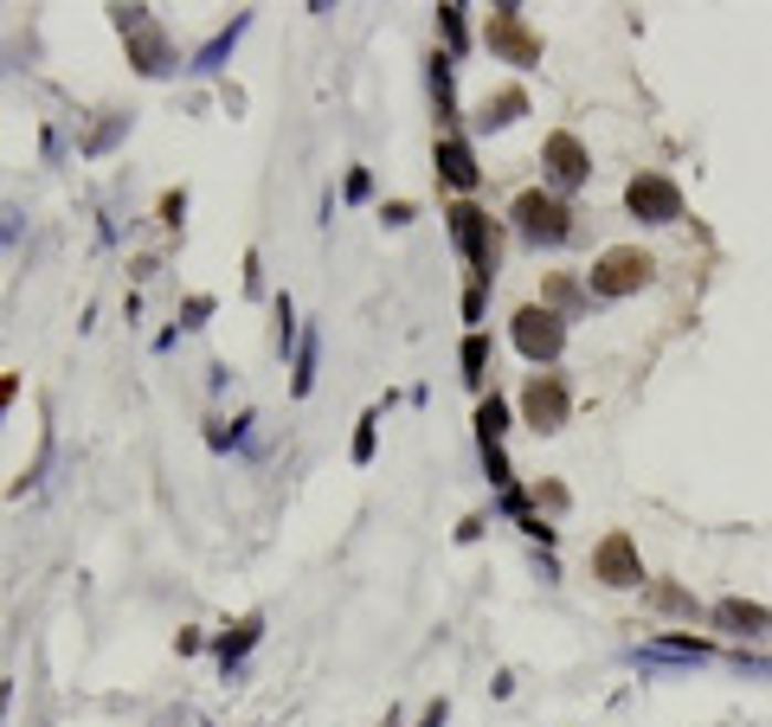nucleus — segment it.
<instances>
[{
  "label": "nucleus",
  "instance_id": "nucleus-1",
  "mask_svg": "<svg viewBox=\"0 0 772 727\" xmlns=\"http://www.w3.org/2000/svg\"><path fill=\"white\" fill-rule=\"evenodd\" d=\"M509 220H515V238H521V245H567V238H573V213H567V200L548 193V188L515 193Z\"/></svg>",
  "mask_w": 772,
  "mask_h": 727
},
{
  "label": "nucleus",
  "instance_id": "nucleus-2",
  "mask_svg": "<svg viewBox=\"0 0 772 727\" xmlns=\"http://www.w3.org/2000/svg\"><path fill=\"white\" fill-rule=\"evenodd\" d=\"M651 277H657V258H651L644 245H612V252H599V258H592L586 290H592V297H637Z\"/></svg>",
  "mask_w": 772,
  "mask_h": 727
},
{
  "label": "nucleus",
  "instance_id": "nucleus-3",
  "mask_svg": "<svg viewBox=\"0 0 772 727\" xmlns=\"http://www.w3.org/2000/svg\"><path fill=\"white\" fill-rule=\"evenodd\" d=\"M444 220H451L457 252L470 258V290H489V277H496V226H489V213H483L477 200H457Z\"/></svg>",
  "mask_w": 772,
  "mask_h": 727
},
{
  "label": "nucleus",
  "instance_id": "nucleus-4",
  "mask_svg": "<svg viewBox=\"0 0 772 727\" xmlns=\"http://www.w3.org/2000/svg\"><path fill=\"white\" fill-rule=\"evenodd\" d=\"M116 26H123V39H129V65L142 77H168L181 58H175V45H168V33L148 20V7H110Z\"/></svg>",
  "mask_w": 772,
  "mask_h": 727
},
{
  "label": "nucleus",
  "instance_id": "nucleus-5",
  "mask_svg": "<svg viewBox=\"0 0 772 727\" xmlns=\"http://www.w3.org/2000/svg\"><path fill=\"white\" fill-rule=\"evenodd\" d=\"M509 335H515V348H521L535 367H553V361H560V348H567V316L548 309V303H521V309H515V322H509Z\"/></svg>",
  "mask_w": 772,
  "mask_h": 727
},
{
  "label": "nucleus",
  "instance_id": "nucleus-6",
  "mask_svg": "<svg viewBox=\"0 0 772 727\" xmlns=\"http://www.w3.org/2000/svg\"><path fill=\"white\" fill-rule=\"evenodd\" d=\"M483 45L503 58V65H541V33L521 20V7H489V26H483Z\"/></svg>",
  "mask_w": 772,
  "mask_h": 727
},
{
  "label": "nucleus",
  "instance_id": "nucleus-7",
  "mask_svg": "<svg viewBox=\"0 0 772 727\" xmlns=\"http://www.w3.org/2000/svg\"><path fill=\"white\" fill-rule=\"evenodd\" d=\"M625 206H631V220H644V226H676L683 220V188L669 174H657V168H644L625 188Z\"/></svg>",
  "mask_w": 772,
  "mask_h": 727
},
{
  "label": "nucleus",
  "instance_id": "nucleus-8",
  "mask_svg": "<svg viewBox=\"0 0 772 727\" xmlns=\"http://www.w3.org/2000/svg\"><path fill=\"white\" fill-rule=\"evenodd\" d=\"M521 419H528V431L553 438L560 425L573 419V393H567V381H560V374H535V381L521 386Z\"/></svg>",
  "mask_w": 772,
  "mask_h": 727
},
{
  "label": "nucleus",
  "instance_id": "nucleus-9",
  "mask_svg": "<svg viewBox=\"0 0 772 727\" xmlns=\"http://www.w3.org/2000/svg\"><path fill=\"white\" fill-rule=\"evenodd\" d=\"M592 579L599 586H618V592H631V586H644V560H637V541L625 535V528H612V535L592 547Z\"/></svg>",
  "mask_w": 772,
  "mask_h": 727
},
{
  "label": "nucleus",
  "instance_id": "nucleus-10",
  "mask_svg": "<svg viewBox=\"0 0 772 727\" xmlns=\"http://www.w3.org/2000/svg\"><path fill=\"white\" fill-rule=\"evenodd\" d=\"M541 168H548V181L560 193H573V188H586L592 181V154H586V142H580L573 129H553L548 142H541Z\"/></svg>",
  "mask_w": 772,
  "mask_h": 727
},
{
  "label": "nucleus",
  "instance_id": "nucleus-11",
  "mask_svg": "<svg viewBox=\"0 0 772 727\" xmlns=\"http://www.w3.org/2000/svg\"><path fill=\"white\" fill-rule=\"evenodd\" d=\"M708 624H715V631H728V638H766L772 631V612L766 606H760V599H715V606H708Z\"/></svg>",
  "mask_w": 772,
  "mask_h": 727
},
{
  "label": "nucleus",
  "instance_id": "nucleus-12",
  "mask_svg": "<svg viewBox=\"0 0 772 727\" xmlns=\"http://www.w3.org/2000/svg\"><path fill=\"white\" fill-rule=\"evenodd\" d=\"M257 638H264V618H239V624H232V631H220V638H213V656H220V670H225V683H232V676H239V663H245V656L257 651Z\"/></svg>",
  "mask_w": 772,
  "mask_h": 727
},
{
  "label": "nucleus",
  "instance_id": "nucleus-13",
  "mask_svg": "<svg viewBox=\"0 0 772 727\" xmlns=\"http://www.w3.org/2000/svg\"><path fill=\"white\" fill-rule=\"evenodd\" d=\"M438 174H444V188H457V193H470L483 181V168H477V154H470L464 136H444L438 142Z\"/></svg>",
  "mask_w": 772,
  "mask_h": 727
},
{
  "label": "nucleus",
  "instance_id": "nucleus-14",
  "mask_svg": "<svg viewBox=\"0 0 772 727\" xmlns=\"http://www.w3.org/2000/svg\"><path fill=\"white\" fill-rule=\"evenodd\" d=\"M644 606L663 612V618H689V624L701 618L696 592H689V586H676V579H644Z\"/></svg>",
  "mask_w": 772,
  "mask_h": 727
},
{
  "label": "nucleus",
  "instance_id": "nucleus-15",
  "mask_svg": "<svg viewBox=\"0 0 772 727\" xmlns=\"http://www.w3.org/2000/svg\"><path fill=\"white\" fill-rule=\"evenodd\" d=\"M715 644L708 638H689V631H676V638H657V644H644L637 663H708Z\"/></svg>",
  "mask_w": 772,
  "mask_h": 727
},
{
  "label": "nucleus",
  "instance_id": "nucleus-16",
  "mask_svg": "<svg viewBox=\"0 0 772 727\" xmlns=\"http://www.w3.org/2000/svg\"><path fill=\"white\" fill-rule=\"evenodd\" d=\"M245 26H252V13H232V26H220V33L207 39V45L193 52V65H187V72H220L225 58H232V45L245 39Z\"/></svg>",
  "mask_w": 772,
  "mask_h": 727
},
{
  "label": "nucleus",
  "instance_id": "nucleus-17",
  "mask_svg": "<svg viewBox=\"0 0 772 727\" xmlns=\"http://www.w3.org/2000/svg\"><path fill=\"white\" fill-rule=\"evenodd\" d=\"M521 116H528V90H521V84H509V90H496V97H483L477 129H509V122H521Z\"/></svg>",
  "mask_w": 772,
  "mask_h": 727
},
{
  "label": "nucleus",
  "instance_id": "nucleus-18",
  "mask_svg": "<svg viewBox=\"0 0 772 727\" xmlns=\"http://www.w3.org/2000/svg\"><path fill=\"white\" fill-rule=\"evenodd\" d=\"M316 348H322V335L316 329H303V342H296V354H290V393L296 399H309V386H316Z\"/></svg>",
  "mask_w": 772,
  "mask_h": 727
},
{
  "label": "nucleus",
  "instance_id": "nucleus-19",
  "mask_svg": "<svg viewBox=\"0 0 772 727\" xmlns=\"http://www.w3.org/2000/svg\"><path fill=\"white\" fill-rule=\"evenodd\" d=\"M451 52H432V97H438V122H457V84H451Z\"/></svg>",
  "mask_w": 772,
  "mask_h": 727
},
{
  "label": "nucleus",
  "instance_id": "nucleus-20",
  "mask_svg": "<svg viewBox=\"0 0 772 727\" xmlns=\"http://www.w3.org/2000/svg\"><path fill=\"white\" fill-rule=\"evenodd\" d=\"M470 7H457V0H444L438 7V33H444V52L457 58V52H470V20H464Z\"/></svg>",
  "mask_w": 772,
  "mask_h": 727
},
{
  "label": "nucleus",
  "instance_id": "nucleus-21",
  "mask_svg": "<svg viewBox=\"0 0 772 727\" xmlns=\"http://www.w3.org/2000/svg\"><path fill=\"white\" fill-rule=\"evenodd\" d=\"M503 431H509V406L489 393V399L477 406V445H503Z\"/></svg>",
  "mask_w": 772,
  "mask_h": 727
},
{
  "label": "nucleus",
  "instance_id": "nucleus-22",
  "mask_svg": "<svg viewBox=\"0 0 772 727\" xmlns=\"http://www.w3.org/2000/svg\"><path fill=\"white\" fill-rule=\"evenodd\" d=\"M457 361H464V381L483 386V374H489V335H483V329H470V335H464V354H457Z\"/></svg>",
  "mask_w": 772,
  "mask_h": 727
},
{
  "label": "nucleus",
  "instance_id": "nucleus-23",
  "mask_svg": "<svg viewBox=\"0 0 772 727\" xmlns=\"http://www.w3.org/2000/svg\"><path fill=\"white\" fill-rule=\"evenodd\" d=\"M483 470H489L496 490H515V470H509V451L503 445H483Z\"/></svg>",
  "mask_w": 772,
  "mask_h": 727
},
{
  "label": "nucleus",
  "instance_id": "nucleus-24",
  "mask_svg": "<svg viewBox=\"0 0 772 727\" xmlns=\"http://www.w3.org/2000/svg\"><path fill=\"white\" fill-rule=\"evenodd\" d=\"M296 309H290V297H277V354H296Z\"/></svg>",
  "mask_w": 772,
  "mask_h": 727
},
{
  "label": "nucleus",
  "instance_id": "nucleus-25",
  "mask_svg": "<svg viewBox=\"0 0 772 727\" xmlns=\"http://www.w3.org/2000/svg\"><path fill=\"white\" fill-rule=\"evenodd\" d=\"M373 425H380L373 413H368L361 425H355V463H373Z\"/></svg>",
  "mask_w": 772,
  "mask_h": 727
},
{
  "label": "nucleus",
  "instance_id": "nucleus-26",
  "mask_svg": "<svg viewBox=\"0 0 772 727\" xmlns=\"http://www.w3.org/2000/svg\"><path fill=\"white\" fill-rule=\"evenodd\" d=\"M521 535L541 541V547H553V541H560V528H553V522H541V515H521Z\"/></svg>",
  "mask_w": 772,
  "mask_h": 727
},
{
  "label": "nucleus",
  "instance_id": "nucleus-27",
  "mask_svg": "<svg viewBox=\"0 0 772 727\" xmlns=\"http://www.w3.org/2000/svg\"><path fill=\"white\" fill-rule=\"evenodd\" d=\"M444 721H451V702H444V695H438V702H425V715H419V727H444Z\"/></svg>",
  "mask_w": 772,
  "mask_h": 727
},
{
  "label": "nucleus",
  "instance_id": "nucleus-28",
  "mask_svg": "<svg viewBox=\"0 0 772 727\" xmlns=\"http://www.w3.org/2000/svg\"><path fill=\"white\" fill-rule=\"evenodd\" d=\"M207 316H213V297H193V303H187V322H181V329H200Z\"/></svg>",
  "mask_w": 772,
  "mask_h": 727
},
{
  "label": "nucleus",
  "instance_id": "nucleus-29",
  "mask_svg": "<svg viewBox=\"0 0 772 727\" xmlns=\"http://www.w3.org/2000/svg\"><path fill=\"white\" fill-rule=\"evenodd\" d=\"M181 213H187V193H168V200H161V220H168V226H181Z\"/></svg>",
  "mask_w": 772,
  "mask_h": 727
},
{
  "label": "nucleus",
  "instance_id": "nucleus-30",
  "mask_svg": "<svg viewBox=\"0 0 772 727\" xmlns=\"http://www.w3.org/2000/svg\"><path fill=\"white\" fill-rule=\"evenodd\" d=\"M553 303H580V297H573V284H567V277H553V284H548V309Z\"/></svg>",
  "mask_w": 772,
  "mask_h": 727
},
{
  "label": "nucleus",
  "instance_id": "nucleus-31",
  "mask_svg": "<svg viewBox=\"0 0 772 727\" xmlns=\"http://www.w3.org/2000/svg\"><path fill=\"white\" fill-rule=\"evenodd\" d=\"M373 193V181H368V168H355V174H348V200H368Z\"/></svg>",
  "mask_w": 772,
  "mask_h": 727
}]
</instances>
